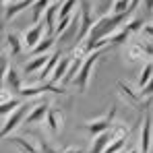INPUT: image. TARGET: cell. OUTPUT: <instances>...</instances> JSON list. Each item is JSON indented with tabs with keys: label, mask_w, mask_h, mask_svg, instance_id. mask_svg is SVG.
<instances>
[{
	"label": "cell",
	"mask_w": 153,
	"mask_h": 153,
	"mask_svg": "<svg viewBox=\"0 0 153 153\" xmlns=\"http://www.w3.org/2000/svg\"><path fill=\"white\" fill-rule=\"evenodd\" d=\"M126 147V139H116V141H110L108 147L103 149V153H122Z\"/></svg>",
	"instance_id": "obj_26"
},
{
	"label": "cell",
	"mask_w": 153,
	"mask_h": 153,
	"mask_svg": "<svg viewBox=\"0 0 153 153\" xmlns=\"http://www.w3.org/2000/svg\"><path fill=\"white\" fill-rule=\"evenodd\" d=\"M126 58L130 60V62H137V60H143V58H145V52H143L141 46H139V42H132V44L128 46ZM145 60H147V58H145Z\"/></svg>",
	"instance_id": "obj_24"
},
{
	"label": "cell",
	"mask_w": 153,
	"mask_h": 153,
	"mask_svg": "<svg viewBox=\"0 0 153 153\" xmlns=\"http://www.w3.org/2000/svg\"><path fill=\"white\" fill-rule=\"evenodd\" d=\"M128 19H130V15H105V17L95 19L91 29H89V33H87V37L81 44L83 46H91V44H95L100 39H108L112 33H116L120 27L124 25Z\"/></svg>",
	"instance_id": "obj_1"
},
{
	"label": "cell",
	"mask_w": 153,
	"mask_h": 153,
	"mask_svg": "<svg viewBox=\"0 0 153 153\" xmlns=\"http://www.w3.org/2000/svg\"><path fill=\"white\" fill-rule=\"evenodd\" d=\"M76 10H79V0H62L60 8H58V21L64 19V17H71Z\"/></svg>",
	"instance_id": "obj_23"
},
{
	"label": "cell",
	"mask_w": 153,
	"mask_h": 153,
	"mask_svg": "<svg viewBox=\"0 0 153 153\" xmlns=\"http://www.w3.org/2000/svg\"><path fill=\"white\" fill-rule=\"evenodd\" d=\"M10 141V145H15L19 153H37V147H35V141L31 139H25V137H6Z\"/></svg>",
	"instance_id": "obj_18"
},
{
	"label": "cell",
	"mask_w": 153,
	"mask_h": 153,
	"mask_svg": "<svg viewBox=\"0 0 153 153\" xmlns=\"http://www.w3.org/2000/svg\"><path fill=\"white\" fill-rule=\"evenodd\" d=\"M27 112H29V105H27V103H21L17 110H13V112L6 116L4 124L0 126V141H4L6 137H10V132H15L17 128L23 124V120H25Z\"/></svg>",
	"instance_id": "obj_3"
},
{
	"label": "cell",
	"mask_w": 153,
	"mask_h": 153,
	"mask_svg": "<svg viewBox=\"0 0 153 153\" xmlns=\"http://www.w3.org/2000/svg\"><path fill=\"white\" fill-rule=\"evenodd\" d=\"M102 54H103V50H97V52L87 54V56L83 58V62H81V66H79V73H76L75 79H73V85H75L81 93L87 91V87H89V83H91V76H93L95 62L102 58Z\"/></svg>",
	"instance_id": "obj_2"
},
{
	"label": "cell",
	"mask_w": 153,
	"mask_h": 153,
	"mask_svg": "<svg viewBox=\"0 0 153 153\" xmlns=\"http://www.w3.org/2000/svg\"><path fill=\"white\" fill-rule=\"evenodd\" d=\"M79 31H76V44H81L85 37H87V33H89V29L93 25V21H95V17H93V13H91V4L89 2H79Z\"/></svg>",
	"instance_id": "obj_5"
},
{
	"label": "cell",
	"mask_w": 153,
	"mask_h": 153,
	"mask_svg": "<svg viewBox=\"0 0 153 153\" xmlns=\"http://www.w3.org/2000/svg\"><path fill=\"white\" fill-rule=\"evenodd\" d=\"M31 4H33V0H19V2L6 4V6H4V10H2V13H4V19H6V21L15 19V17H17V15H21L25 8H29Z\"/></svg>",
	"instance_id": "obj_14"
},
{
	"label": "cell",
	"mask_w": 153,
	"mask_h": 153,
	"mask_svg": "<svg viewBox=\"0 0 153 153\" xmlns=\"http://www.w3.org/2000/svg\"><path fill=\"white\" fill-rule=\"evenodd\" d=\"M44 124H46V128L50 130L54 137L60 134L62 132V126H64V114H62V110L50 105V110H48V114L44 118Z\"/></svg>",
	"instance_id": "obj_8"
},
{
	"label": "cell",
	"mask_w": 153,
	"mask_h": 153,
	"mask_svg": "<svg viewBox=\"0 0 153 153\" xmlns=\"http://www.w3.org/2000/svg\"><path fill=\"white\" fill-rule=\"evenodd\" d=\"M4 6H6V0H0V13L4 10Z\"/></svg>",
	"instance_id": "obj_33"
},
{
	"label": "cell",
	"mask_w": 153,
	"mask_h": 153,
	"mask_svg": "<svg viewBox=\"0 0 153 153\" xmlns=\"http://www.w3.org/2000/svg\"><path fill=\"white\" fill-rule=\"evenodd\" d=\"M58 58H60V50H52L48 62H46L44 68L37 73V83H46V81H48V76L52 75V71H54V66H56V62H58Z\"/></svg>",
	"instance_id": "obj_15"
},
{
	"label": "cell",
	"mask_w": 153,
	"mask_h": 153,
	"mask_svg": "<svg viewBox=\"0 0 153 153\" xmlns=\"http://www.w3.org/2000/svg\"><path fill=\"white\" fill-rule=\"evenodd\" d=\"M110 141H112V139H110V130H105V132H102V134L93 137V145H91L89 153H103V149L108 147Z\"/></svg>",
	"instance_id": "obj_22"
},
{
	"label": "cell",
	"mask_w": 153,
	"mask_h": 153,
	"mask_svg": "<svg viewBox=\"0 0 153 153\" xmlns=\"http://www.w3.org/2000/svg\"><path fill=\"white\" fill-rule=\"evenodd\" d=\"M2 85H4V89H6L10 95H13V93H17V95H19V91H21V87H23V76H21V73H19L17 68L8 66V71H6V75H4Z\"/></svg>",
	"instance_id": "obj_11"
},
{
	"label": "cell",
	"mask_w": 153,
	"mask_h": 153,
	"mask_svg": "<svg viewBox=\"0 0 153 153\" xmlns=\"http://www.w3.org/2000/svg\"><path fill=\"white\" fill-rule=\"evenodd\" d=\"M6 52L10 56H21L23 54V42H21V35L10 31L6 33Z\"/></svg>",
	"instance_id": "obj_17"
},
{
	"label": "cell",
	"mask_w": 153,
	"mask_h": 153,
	"mask_svg": "<svg viewBox=\"0 0 153 153\" xmlns=\"http://www.w3.org/2000/svg\"><path fill=\"white\" fill-rule=\"evenodd\" d=\"M50 2L52 0H33V4L29 6L31 8V21H33V25L42 21V17H44L46 8L50 6Z\"/></svg>",
	"instance_id": "obj_19"
},
{
	"label": "cell",
	"mask_w": 153,
	"mask_h": 153,
	"mask_svg": "<svg viewBox=\"0 0 153 153\" xmlns=\"http://www.w3.org/2000/svg\"><path fill=\"white\" fill-rule=\"evenodd\" d=\"M52 103L48 100H44V102L35 103L33 108H29V112H27L25 120H23V124L27 126H31V124H39V122H44V118H46V114H48V110H50Z\"/></svg>",
	"instance_id": "obj_10"
},
{
	"label": "cell",
	"mask_w": 153,
	"mask_h": 153,
	"mask_svg": "<svg viewBox=\"0 0 153 153\" xmlns=\"http://www.w3.org/2000/svg\"><path fill=\"white\" fill-rule=\"evenodd\" d=\"M21 103H23V100H21V97H10L8 102L0 103V116H8V114H10L13 110H17Z\"/></svg>",
	"instance_id": "obj_25"
},
{
	"label": "cell",
	"mask_w": 153,
	"mask_h": 153,
	"mask_svg": "<svg viewBox=\"0 0 153 153\" xmlns=\"http://www.w3.org/2000/svg\"><path fill=\"white\" fill-rule=\"evenodd\" d=\"M44 37V23L39 21V23H35V25H31L27 29L25 33L21 35V42H23V50L31 52L37 44H39V39Z\"/></svg>",
	"instance_id": "obj_9"
},
{
	"label": "cell",
	"mask_w": 153,
	"mask_h": 153,
	"mask_svg": "<svg viewBox=\"0 0 153 153\" xmlns=\"http://www.w3.org/2000/svg\"><path fill=\"white\" fill-rule=\"evenodd\" d=\"M71 62H73V58H71V56H60V58H58V62H56V66H54V71H52V75L48 76V83L58 85V83L64 79L66 71H68V66H71Z\"/></svg>",
	"instance_id": "obj_12"
},
{
	"label": "cell",
	"mask_w": 153,
	"mask_h": 153,
	"mask_svg": "<svg viewBox=\"0 0 153 153\" xmlns=\"http://www.w3.org/2000/svg\"><path fill=\"white\" fill-rule=\"evenodd\" d=\"M44 91H52V93H66L64 87H58V85H52V83H37V85H23L21 91H19V97L21 100H29V97H37L42 95Z\"/></svg>",
	"instance_id": "obj_7"
},
{
	"label": "cell",
	"mask_w": 153,
	"mask_h": 153,
	"mask_svg": "<svg viewBox=\"0 0 153 153\" xmlns=\"http://www.w3.org/2000/svg\"><path fill=\"white\" fill-rule=\"evenodd\" d=\"M141 35H145V39L147 42H151V37H153V25H151V21H147V23H143V27H141V31H139Z\"/></svg>",
	"instance_id": "obj_29"
},
{
	"label": "cell",
	"mask_w": 153,
	"mask_h": 153,
	"mask_svg": "<svg viewBox=\"0 0 153 153\" xmlns=\"http://www.w3.org/2000/svg\"><path fill=\"white\" fill-rule=\"evenodd\" d=\"M60 153H85V149L83 147H64Z\"/></svg>",
	"instance_id": "obj_31"
},
{
	"label": "cell",
	"mask_w": 153,
	"mask_h": 153,
	"mask_svg": "<svg viewBox=\"0 0 153 153\" xmlns=\"http://www.w3.org/2000/svg\"><path fill=\"white\" fill-rule=\"evenodd\" d=\"M10 97H15V95H10V93H8V91H6V89H4V87H0V103L8 102V100H10Z\"/></svg>",
	"instance_id": "obj_30"
},
{
	"label": "cell",
	"mask_w": 153,
	"mask_h": 153,
	"mask_svg": "<svg viewBox=\"0 0 153 153\" xmlns=\"http://www.w3.org/2000/svg\"><path fill=\"white\" fill-rule=\"evenodd\" d=\"M118 89H120V95L124 97V102H128L132 108H137L139 112H149V103H151V97H143L139 91H134L128 83H124V81H120L118 83Z\"/></svg>",
	"instance_id": "obj_4"
},
{
	"label": "cell",
	"mask_w": 153,
	"mask_h": 153,
	"mask_svg": "<svg viewBox=\"0 0 153 153\" xmlns=\"http://www.w3.org/2000/svg\"><path fill=\"white\" fill-rule=\"evenodd\" d=\"M151 76H153V64L151 60L145 62V66L141 68V75H139V81H137V89H145L147 85H151Z\"/></svg>",
	"instance_id": "obj_20"
},
{
	"label": "cell",
	"mask_w": 153,
	"mask_h": 153,
	"mask_svg": "<svg viewBox=\"0 0 153 153\" xmlns=\"http://www.w3.org/2000/svg\"><path fill=\"white\" fill-rule=\"evenodd\" d=\"M35 147H37V153H60L56 147H52L50 143H48L46 139H42V137L35 141Z\"/></svg>",
	"instance_id": "obj_27"
},
{
	"label": "cell",
	"mask_w": 153,
	"mask_h": 153,
	"mask_svg": "<svg viewBox=\"0 0 153 153\" xmlns=\"http://www.w3.org/2000/svg\"><path fill=\"white\" fill-rule=\"evenodd\" d=\"M58 8H60V0H54L50 2V6L46 8L44 17H42V23H44V29H48V33H54V27L58 23Z\"/></svg>",
	"instance_id": "obj_13"
},
{
	"label": "cell",
	"mask_w": 153,
	"mask_h": 153,
	"mask_svg": "<svg viewBox=\"0 0 153 153\" xmlns=\"http://www.w3.org/2000/svg\"><path fill=\"white\" fill-rule=\"evenodd\" d=\"M6 71H8V56L6 54H0V87H2V81H4Z\"/></svg>",
	"instance_id": "obj_28"
},
{
	"label": "cell",
	"mask_w": 153,
	"mask_h": 153,
	"mask_svg": "<svg viewBox=\"0 0 153 153\" xmlns=\"http://www.w3.org/2000/svg\"><path fill=\"white\" fill-rule=\"evenodd\" d=\"M143 2H145V8H147V10L153 8V0H143Z\"/></svg>",
	"instance_id": "obj_32"
},
{
	"label": "cell",
	"mask_w": 153,
	"mask_h": 153,
	"mask_svg": "<svg viewBox=\"0 0 153 153\" xmlns=\"http://www.w3.org/2000/svg\"><path fill=\"white\" fill-rule=\"evenodd\" d=\"M128 153H137V149H132V151H128Z\"/></svg>",
	"instance_id": "obj_35"
},
{
	"label": "cell",
	"mask_w": 153,
	"mask_h": 153,
	"mask_svg": "<svg viewBox=\"0 0 153 153\" xmlns=\"http://www.w3.org/2000/svg\"><path fill=\"white\" fill-rule=\"evenodd\" d=\"M54 46H56V39L52 37V35H48V37H42L39 39V44L31 50V54L33 56H42V54H50L52 50H54Z\"/></svg>",
	"instance_id": "obj_21"
},
{
	"label": "cell",
	"mask_w": 153,
	"mask_h": 153,
	"mask_svg": "<svg viewBox=\"0 0 153 153\" xmlns=\"http://www.w3.org/2000/svg\"><path fill=\"white\" fill-rule=\"evenodd\" d=\"M114 116H116V110L112 108L110 114L100 116V118H95V120H87V122H83V128H85L91 137H97V134H102V132H105V130H110V126L114 124Z\"/></svg>",
	"instance_id": "obj_6"
},
{
	"label": "cell",
	"mask_w": 153,
	"mask_h": 153,
	"mask_svg": "<svg viewBox=\"0 0 153 153\" xmlns=\"http://www.w3.org/2000/svg\"><path fill=\"white\" fill-rule=\"evenodd\" d=\"M50 54H52V52H50ZM50 54H42V56H31V60H29V62H25V66H23L25 75H35V73H39V71L44 68V64L48 62Z\"/></svg>",
	"instance_id": "obj_16"
},
{
	"label": "cell",
	"mask_w": 153,
	"mask_h": 153,
	"mask_svg": "<svg viewBox=\"0 0 153 153\" xmlns=\"http://www.w3.org/2000/svg\"><path fill=\"white\" fill-rule=\"evenodd\" d=\"M13 2H19V0H6V4H13Z\"/></svg>",
	"instance_id": "obj_34"
}]
</instances>
